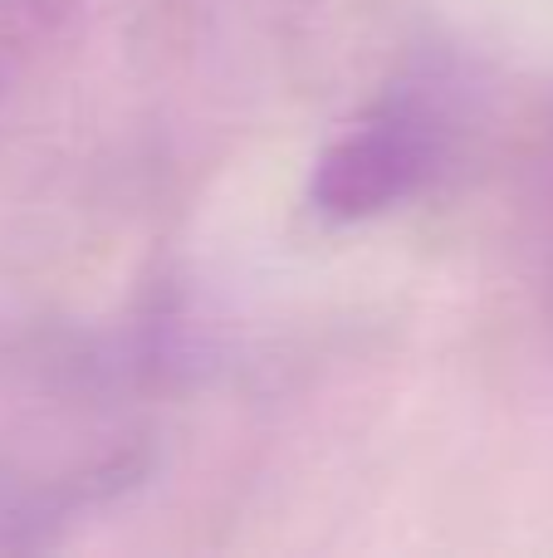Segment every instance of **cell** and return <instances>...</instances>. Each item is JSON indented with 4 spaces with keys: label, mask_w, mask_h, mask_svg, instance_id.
<instances>
[{
    "label": "cell",
    "mask_w": 553,
    "mask_h": 558,
    "mask_svg": "<svg viewBox=\"0 0 553 558\" xmlns=\"http://www.w3.org/2000/svg\"><path fill=\"white\" fill-rule=\"evenodd\" d=\"M466 137V84L411 69L348 118L319 153L309 202L323 221H378L441 182Z\"/></svg>",
    "instance_id": "6da1fadb"
},
{
    "label": "cell",
    "mask_w": 553,
    "mask_h": 558,
    "mask_svg": "<svg viewBox=\"0 0 553 558\" xmlns=\"http://www.w3.org/2000/svg\"><path fill=\"white\" fill-rule=\"evenodd\" d=\"M49 0H0V123L25 88L35 54L45 45Z\"/></svg>",
    "instance_id": "7a4b0ae2"
},
{
    "label": "cell",
    "mask_w": 553,
    "mask_h": 558,
    "mask_svg": "<svg viewBox=\"0 0 553 558\" xmlns=\"http://www.w3.org/2000/svg\"><path fill=\"white\" fill-rule=\"evenodd\" d=\"M544 279L553 299V177H549V202H544Z\"/></svg>",
    "instance_id": "3957f363"
}]
</instances>
